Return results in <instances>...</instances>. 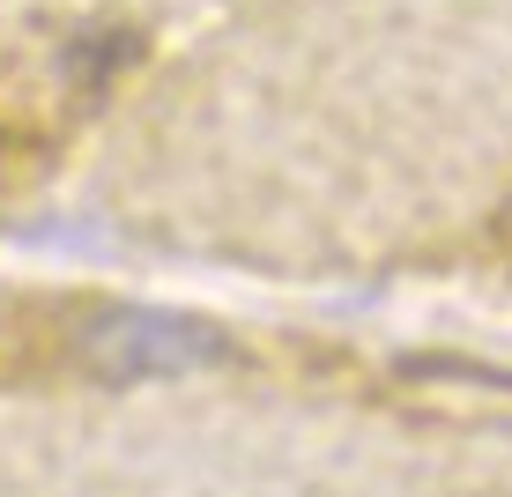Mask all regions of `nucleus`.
<instances>
[{
    "mask_svg": "<svg viewBox=\"0 0 512 497\" xmlns=\"http://www.w3.org/2000/svg\"><path fill=\"white\" fill-rule=\"evenodd\" d=\"M119 305L82 290H0V386H45L97 371Z\"/></svg>",
    "mask_w": 512,
    "mask_h": 497,
    "instance_id": "obj_1",
    "label": "nucleus"
},
{
    "mask_svg": "<svg viewBox=\"0 0 512 497\" xmlns=\"http://www.w3.org/2000/svg\"><path fill=\"white\" fill-rule=\"evenodd\" d=\"M127 60H141V38H134V30H82V38L67 45L60 67L82 82V90H104V82H112Z\"/></svg>",
    "mask_w": 512,
    "mask_h": 497,
    "instance_id": "obj_2",
    "label": "nucleus"
}]
</instances>
